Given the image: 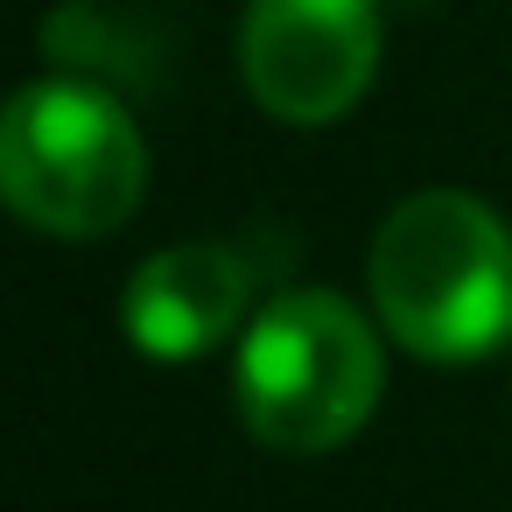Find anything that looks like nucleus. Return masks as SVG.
Listing matches in <instances>:
<instances>
[{
  "instance_id": "obj_5",
  "label": "nucleus",
  "mask_w": 512,
  "mask_h": 512,
  "mask_svg": "<svg viewBox=\"0 0 512 512\" xmlns=\"http://www.w3.org/2000/svg\"><path fill=\"white\" fill-rule=\"evenodd\" d=\"M274 281V239H183L148 253L120 288V330L155 365H190L246 337L253 295Z\"/></svg>"
},
{
  "instance_id": "obj_2",
  "label": "nucleus",
  "mask_w": 512,
  "mask_h": 512,
  "mask_svg": "<svg viewBox=\"0 0 512 512\" xmlns=\"http://www.w3.org/2000/svg\"><path fill=\"white\" fill-rule=\"evenodd\" d=\"M379 393H386L379 316L351 309L330 288H281L253 309L232 358V400L260 449L330 456L379 414Z\"/></svg>"
},
{
  "instance_id": "obj_6",
  "label": "nucleus",
  "mask_w": 512,
  "mask_h": 512,
  "mask_svg": "<svg viewBox=\"0 0 512 512\" xmlns=\"http://www.w3.org/2000/svg\"><path fill=\"white\" fill-rule=\"evenodd\" d=\"M50 78H85L99 92H155L169 71V43L148 15L106 0H57L36 29Z\"/></svg>"
},
{
  "instance_id": "obj_4",
  "label": "nucleus",
  "mask_w": 512,
  "mask_h": 512,
  "mask_svg": "<svg viewBox=\"0 0 512 512\" xmlns=\"http://www.w3.org/2000/svg\"><path fill=\"white\" fill-rule=\"evenodd\" d=\"M379 0H253L239 22V71L267 120L337 127L379 78Z\"/></svg>"
},
{
  "instance_id": "obj_3",
  "label": "nucleus",
  "mask_w": 512,
  "mask_h": 512,
  "mask_svg": "<svg viewBox=\"0 0 512 512\" xmlns=\"http://www.w3.org/2000/svg\"><path fill=\"white\" fill-rule=\"evenodd\" d=\"M0 197L43 239H106L148 197V141L120 92L36 78L0 113Z\"/></svg>"
},
{
  "instance_id": "obj_7",
  "label": "nucleus",
  "mask_w": 512,
  "mask_h": 512,
  "mask_svg": "<svg viewBox=\"0 0 512 512\" xmlns=\"http://www.w3.org/2000/svg\"><path fill=\"white\" fill-rule=\"evenodd\" d=\"M379 8H386V0H379ZM393 8H421V0H393Z\"/></svg>"
},
{
  "instance_id": "obj_1",
  "label": "nucleus",
  "mask_w": 512,
  "mask_h": 512,
  "mask_svg": "<svg viewBox=\"0 0 512 512\" xmlns=\"http://www.w3.org/2000/svg\"><path fill=\"white\" fill-rule=\"evenodd\" d=\"M379 330L421 365H477L512 337V225L470 190H414L365 260Z\"/></svg>"
}]
</instances>
